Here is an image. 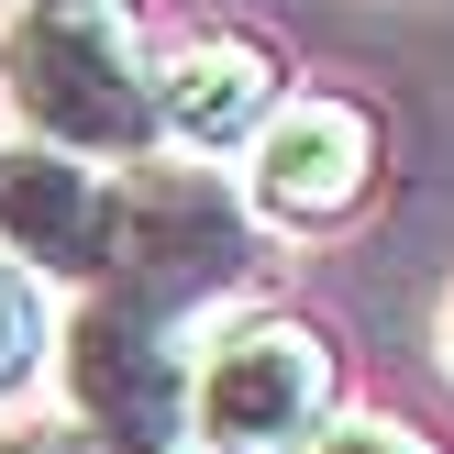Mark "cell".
Instances as JSON below:
<instances>
[{"label": "cell", "instance_id": "cell-8", "mask_svg": "<svg viewBox=\"0 0 454 454\" xmlns=\"http://www.w3.org/2000/svg\"><path fill=\"white\" fill-rule=\"evenodd\" d=\"M44 355H56V322H44V288L22 278L12 255H0V411H12L22 388L44 377Z\"/></svg>", "mask_w": 454, "mask_h": 454}, {"label": "cell", "instance_id": "cell-7", "mask_svg": "<svg viewBox=\"0 0 454 454\" xmlns=\"http://www.w3.org/2000/svg\"><path fill=\"white\" fill-rule=\"evenodd\" d=\"M288 67L255 34H189L155 67V145L177 155H255V133L278 122Z\"/></svg>", "mask_w": 454, "mask_h": 454}, {"label": "cell", "instance_id": "cell-3", "mask_svg": "<svg viewBox=\"0 0 454 454\" xmlns=\"http://www.w3.org/2000/svg\"><path fill=\"white\" fill-rule=\"evenodd\" d=\"M333 433V344L288 310H233L189 355V454H310Z\"/></svg>", "mask_w": 454, "mask_h": 454}, {"label": "cell", "instance_id": "cell-4", "mask_svg": "<svg viewBox=\"0 0 454 454\" xmlns=\"http://www.w3.org/2000/svg\"><path fill=\"white\" fill-rule=\"evenodd\" d=\"M56 366H67V433H89L100 454H189V344L155 333L145 310L89 288L56 322Z\"/></svg>", "mask_w": 454, "mask_h": 454}, {"label": "cell", "instance_id": "cell-2", "mask_svg": "<svg viewBox=\"0 0 454 454\" xmlns=\"http://www.w3.org/2000/svg\"><path fill=\"white\" fill-rule=\"evenodd\" d=\"M244 288H255V211H244L211 167H133L122 177V244H111L100 300L145 310L155 333L189 344L200 322H233Z\"/></svg>", "mask_w": 454, "mask_h": 454}, {"label": "cell", "instance_id": "cell-9", "mask_svg": "<svg viewBox=\"0 0 454 454\" xmlns=\"http://www.w3.org/2000/svg\"><path fill=\"white\" fill-rule=\"evenodd\" d=\"M310 454H433V443H421V433H399V421H333Z\"/></svg>", "mask_w": 454, "mask_h": 454}, {"label": "cell", "instance_id": "cell-5", "mask_svg": "<svg viewBox=\"0 0 454 454\" xmlns=\"http://www.w3.org/2000/svg\"><path fill=\"white\" fill-rule=\"evenodd\" d=\"M366 189H377V111L333 100V89H288L278 122L244 155V200L288 233H333L366 211Z\"/></svg>", "mask_w": 454, "mask_h": 454}, {"label": "cell", "instance_id": "cell-6", "mask_svg": "<svg viewBox=\"0 0 454 454\" xmlns=\"http://www.w3.org/2000/svg\"><path fill=\"white\" fill-rule=\"evenodd\" d=\"M111 244H122V177L12 133L0 145V255L22 278H56V288L89 300L111 278Z\"/></svg>", "mask_w": 454, "mask_h": 454}, {"label": "cell", "instance_id": "cell-11", "mask_svg": "<svg viewBox=\"0 0 454 454\" xmlns=\"http://www.w3.org/2000/svg\"><path fill=\"white\" fill-rule=\"evenodd\" d=\"M34 12H100V0H12V22H34Z\"/></svg>", "mask_w": 454, "mask_h": 454}, {"label": "cell", "instance_id": "cell-1", "mask_svg": "<svg viewBox=\"0 0 454 454\" xmlns=\"http://www.w3.org/2000/svg\"><path fill=\"white\" fill-rule=\"evenodd\" d=\"M0 100H12L22 145H56L78 167H145L155 155V67L133 22L111 12H34L0 34Z\"/></svg>", "mask_w": 454, "mask_h": 454}, {"label": "cell", "instance_id": "cell-10", "mask_svg": "<svg viewBox=\"0 0 454 454\" xmlns=\"http://www.w3.org/2000/svg\"><path fill=\"white\" fill-rule=\"evenodd\" d=\"M0 454H100V443L67 433V421H12V433H0Z\"/></svg>", "mask_w": 454, "mask_h": 454}]
</instances>
